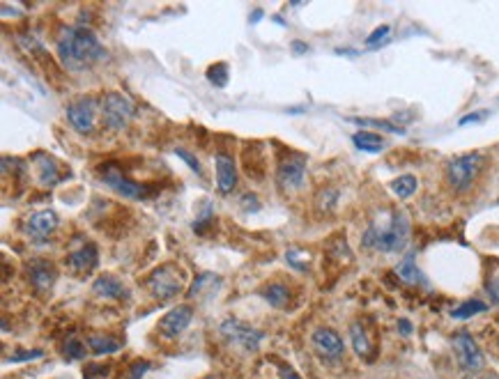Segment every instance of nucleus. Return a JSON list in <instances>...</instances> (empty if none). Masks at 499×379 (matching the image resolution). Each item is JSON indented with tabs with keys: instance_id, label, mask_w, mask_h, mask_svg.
Here are the masks:
<instances>
[{
	"instance_id": "1",
	"label": "nucleus",
	"mask_w": 499,
	"mask_h": 379,
	"mask_svg": "<svg viewBox=\"0 0 499 379\" xmlns=\"http://www.w3.org/2000/svg\"><path fill=\"white\" fill-rule=\"evenodd\" d=\"M410 242V218L403 209H382L364 230L362 246L377 253H401Z\"/></svg>"
},
{
	"instance_id": "2",
	"label": "nucleus",
	"mask_w": 499,
	"mask_h": 379,
	"mask_svg": "<svg viewBox=\"0 0 499 379\" xmlns=\"http://www.w3.org/2000/svg\"><path fill=\"white\" fill-rule=\"evenodd\" d=\"M55 49H58V58L62 62V67L69 71L90 69L92 64H97L106 58V49L99 44L97 35L92 33L90 28H83V25L62 30Z\"/></svg>"
},
{
	"instance_id": "3",
	"label": "nucleus",
	"mask_w": 499,
	"mask_h": 379,
	"mask_svg": "<svg viewBox=\"0 0 499 379\" xmlns=\"http://www.w3.org/2000/svg\"><path fill=\"white\" fill-rule=\"evenodd\" d=\"M486 165V156L481 152H467L447 163V182L456 193H465L474 187Z\"/></svg>"
},
{
	"instance_id": "4",
	"label": "nucleus",
	"mask_w": 499,
	"mask_h": 379,
	"mask_svg": "<svg viewBox=\"0 0 499 379\" xmlns=\"http://www.w3.org/2000/svg\"><path fill=\"white\" fill-rule=\"evenodd\" d=\"M147 290L154 299L159 301H168L173 297H178V294L184 290V272L180 269L178 264L173 262H166L161 267H156V269L147 276Z\"/></svg>"
},
{
	"instance_id": "5",
	"label": "nucleus",
	"mask_w": 499,
	"mask_h": 379,
	"mask_svg": "<svg viewBox=\"0 0 499 379\" xmlns=\"http://www.w3.org/2000/svg\"><path fill=\"white\" fill-rule=\"evenodd\" d=\"M136 106L122 92H106L101 99V119L110 132H120L129 124V119L134 117Z\"/></svg>"
},
{
	"instance_id": "6",
	"label": "nucleus",
	"mask_w": 499,
	"mask_h": 379,
	"mask_svg": "<svg viewBox=\"0 0 499 379\" xmlns=\"http://www.w3.org/2000/svg\"><path fill=\"white\" fill-rule=\"evenodd\" d=\"M99 173H101V182H104L110 191H115L117 196L129 198V200H143V198L150 196V187H145V184L127 177V175L120 170L115 163L101 165Z\"/></svg>"
},
{
	"instance_id": "7",
	"label": "nucleus",
	"mask_w": 499,
	"mask_h": 379,
	"mask_svg": "<svg viewBox=\"0 0 499 379\" xmlns=\"http://www.w3.org/2000/svg\"><path fill=\"white\" fill-rule=\"evenodd\" d=\"M97 113H101V101L95 97H79L67 106V119L74 132H79V134L95 132Z\"/></svg>"
},
{
	"instance_id": "8",
	"label": "nucleus",
	"mask_w": 499,
	"mask_h": 379,
	"mask_svg": "<svg viewBox=\"0 0 499 379\" xmlns=\"http://www.w3.org/2000/svg\"><path fill=\"white\" fill-rule=\"evenodd\" d=\"M219 331L230 345L242 347V349H246V352H253V349H258L260 340L265 338L263 331H258L251 325H244V322H239L235 317H228V320L221 322Z\"/></svg>"
},
{
	"instance_id": "9",
	"label": "nucleus",
	"mask_w": 499,
	"mask_h": 379,
	"mask_svg": "<svg viewBox=\"0 0 499 379\" xmlns=\"http://www.w3.org/2000/svg\"><path fill=\"white\" fill-rule=\"evenodd\" d=\"M451 345H454V354H456L458 363H460L463 371H467V373L483 371L486 356L481 352V347L476 345V340L469 336L467 331H458V334L451 338Z\"/></svg>"
},
{
	"instance_id": "10",
	"label": "nucleus",
	"mask_w": 499,
	"mask_h": 379,
	"mask_svg": "<svg viewBox=\"0 0 499 379\" xmlns=\"http://www.w3.org/2000/svg\"><path fill=\"white\" fill-rule=\"evenodd\" d=\"M304 177H306V159L299 154L290 156V159H283L276 168V184L285 191H297L304 187Z\"/></svg>"
},
{
	"instance_id": "11",
	"label": "nucleus",
	"mask_w": 499,
	"mask_h": 379,
	"mask_svg": "<svg viewBox=\"0 0 499 379\" xmlns=\"http://www.w3.org/2000/svg\"><path fill=\"white\" fill-rule=\"evenodd\" d=\"M311 345L313 349L322 356V358H340L345 352L343 338H340L334 329L329 327H320L311 334Z\"/></svg>"
},
{
	"instance_id": "12",
	"label": "nucleus",
	"mask_w": 499,
	"mask_h": 379,
	"mask_svg": "<svg viewBox=\"0 0 499 379\" xmlns=\"http://www.w3.org/2000/svg\"><path fill=\"white\" fill-rule=\"evenodd\" d=\"M55 228H58V214L51 211V209L35 211V214H30L25 218V235L37 244L46 242Z\"/></svg>"
},
{
	"instance_id": "13",
	"label": "nucleus",
	"mask_w": 499,
	"mask_h": 379,
	"mask_svg": "<svg viewBox=\"0 0 499 379\" xmlns=\"http://www.w3.org/2000/svg\"><path fill=\"white\" fill-rule=\"evenodd\" d=\"M193 317V308L182 303V306H175L173 310H168L159 322V334L164 338H178L180 334H184V329L189 327V322Z\"/></svg>"
},
{
	"instance_id": "14",
	"label": "nucleus",
	"mask_w": 499,
	"mask_h": 379,
	"mask_svg": "<svg viewBox=\"0 0 499 379\" xmlns=\"http://www.w3.org/2000/svg\"><path fill=\"white\" fill-rule=\"evenodd\" d=\"M99 262V251L92 242H83L76 251L67 255V267L74 274H90Z\"/></svg>"
},
{
	"instance_id": "15",
	"label": "nucleus",
	"mask_w": 499,
	"mask_h": 379,
	"mask_svg": "<svg viewBox=\"0 0 499 379\" xmlns=\"http://www.w3.org/2000/svg\"><path fill=\"white\" fill-rule=\"evenodd\" d=\"M55 279H58V269L49 260H33L28 262V281L37 292H46L53 288Z\"/></svg>"
},
{
	"instance_id": "16",
	"label": "nucleus",
	"mask_w": 499,
	"mask_h": 379,
	"mask_svg": "<svg viewBox=\"0 0 499 379\" xmlns=\"http://www.w3.org/2000/svg\"><path fill=\"white\" fill-rule=\"evenodd\" d=\"M214 168H217V187L221 193H233L237 187V165L235 159L226 152L214 154Z\"/></svg>"
},
{
	"instance_id": "17",
	"label": "nucleus",
	"mask_w": 499,
	"mask_h": 379,
	"mask_svg": "<svg viewBox=\"0 0 499 379\" xmlns=\"http://www.w3.org/2000/svg\"><path fill=\"white\" fill-rule=\"evenodd\" d=\"M242 165H244V173L248 175V177L260 182L265 177V170H267L263 147L258 143H248L242 152Z\"/></svg>"
},
{
	"instance_id": "18",
	"label": "nucleus",
	"mask_w": 499,
	"mask_h": 379,
	"mask_svg": "<svg viewBox=\"0 0 499 379\" xmlns=\"http://www.w3.org/2000/svg\"><path fill=\"white\" fill-rule=\"evenodd\" d=\"M92 292L101 299H113V301H122L129 297L127 288L122 285V281L115 279L113 274H101L99 279L92 283Z\"/></svg>"
},
{
	"instance_id": "19",
	"label": "nucleus",
	"mask_w": 499,
	"mask_h": 379,
	"mask_svg": "<svg viewBox=\"0 0 499 379\" xmlns=\"http://www.w3.org/2000/svg\"><path fill=\"white\" fill-rule=\"evenodd\" d=\"M37 180L46 187H55L62 180V170H60V161H55L53 156L40 154L37 159Z\"/></svg>"
},
{
	"instance_id": "20",
	"label": "nucleus",
	"mask_w": 499,
	"mask_h": 379,
	"mask_svg": "<svg viewBox=\"0 0 499 379\" xmlns=\"http://www.w3.org/2000/svg\"><path fill=\"white\" fill-rule=\"evenodd\" d=\"M396 276L403 281V283H408V285H426V276H423V272L417 267V262H414V255L408 253L403 257V260L398 262V267H396Z\"/></svg>"
},
{
	"instance_id": "21",
	"label": "nucleus",
	"mask_w": 499,
	"mask_h": 379,
	"mask_svg": "<svg viewBox=\"0 0 499 379\" xmlns=\"http://www.w3.org/2000/svg\"><path fill=\"white\" fill-rule=\"evenodd\" d=\"M350 338H352V347H355V352L359 356H362V358H373L375 345H373L371 336H368V331L362 325H359V322L350 327Z\"/></svg>"
},
{
	"instance_id": "22",
	"label": "nucleus",
	"mask_w": 499,
	"mask_h": 379,
	"mask_svg": "<svg viewBox=\"0 0 499 379\" xmlns=\"http://www.w3.org/2000/svg\"><path fill=\"white\" fill-rule=\"evenodd\" d=\"M352 143L359 147L362 152H371V154H377L382 152L386 147V141L380 136V134H373V132H357L352 136Z\"/></svg>"
},
{
	"instance_id": "23",
	"label": "nucleus",
	"mask_w": 499,
	"mask_h": 379,
	"mask_svg": "<svg viewBox=\"0 0 499 379\" xmlns=\"http://www.w3.org/2000/svg\"><path fill=\"white\" fill-rule=\"evenodd\" d=\"M260 297L270 303V306L283 308L290 299V290L285 288L283 283H270V285H265V288H260Z\"/></svg>"
},
{
	"instance_id": "24",
	"label": "nucleus",
	"mask_w": 499,
	"mask_h": 379,
	"mask_svg": "<svg viewBox=\"0 0 499 379\" xmlns=\"http://www.w3.org/2000/svg\"><path fill=\"white\" fill-rule=\"evenodd\" d=\"M88 347L92 354L104 356V354H115L122 347V343L110 336H88Z\"/></svg>"
},
{
	"instance_id": "25",
	"label": "nucleus",
	"mask_w": 499,
	"mask_h": 379,
	"mask_svg": "<svg viewBox=\"0 0 499 379\" xmlns=\"http://www.w3.org/2000/svg\"><path fill=\"white\" fill-rule=\"evenodd\" d=\"M488 306L483 301H478V299H469L465 303H460L458 308L451 310V317L454 320H469V317H476V315H481V313H486Z\"/></svg>"
},
{
	"instance_id": "26",
	"label": "nucleus",
	"mask_w": 499,
	"mask_h": 379,
	"mask_svg": "<svg viewBox=\"0 0 499 379\" xmlns=\"http://www.w3.org/2000/svg\"><path fill=\"white\" fill-rule=\"evenodd\" d=\"M338 198H340L338 189H334V187L322 189L316 196V207H318L320 214H329V211H334V207L338 205Z\"/></svg>"
},
{
	"instance_id": "27",
	"label": "nucleus",
	"mask_w": 499,
	"mask_h": 379,
	"mask_svg": "<svg viewBox=\"0 0 499 379\" xmlns=\"http://www.w3.org/2000/svg\"><path fill=\"white\" fill-rule=\"evenodd\" d=\"M419 189V182H417V177H414V175H403V177H396L394 182H391V191L396 193V196L398 198H410V196H414V191Z\"/></svg>"
},
{
	"instance_id": "28",
	"label": "nucleus",
	"mask_w": 499,
	"mask_h": 379,
	"mask_svg": "<svg viewBox=\"0 0 499 379\" xmlns=\"http://www.w3.org/2000/svg\"><path fill=\"white\" fill-rule=\"evenodd\" d=\"M207 78L210 83H214L217 88H226L228 86V64L226 62H217L207 69Z\"/></svg>"
},
{
	"instance_id": "29",
	"label": "nucleus",
	"mask_w": 499,
	"mask_h": 379,
	"mask_svg": "<svg viewBox=\"0 0 499 379\" xmlns=\"http://www.w3.org/2000/svg\"><path fill=\"white\" fill-rule=\"evenodd\" d=\"M352 122L355 124H371V127H377V129H382V132H389V134H398V136H403L405 134V129L403 127H396V124H391V122H386V119H362V117H352Z\"/></svg>"
},
{
	"instance_id": "30",
	"label": "nucleus",
	"mask_w": 499,
	"mask_h": 379,
	"mask_svg": "<svg viewBox=\"0 0 499 379\" xmlns=\"http://www.w3.org/2000/svg\"><path fill=\"white\" fill-rule=\"evenodd\" d=\"M207 285H221V281L217 279L214 274H200L196 283L191 285V292H189V297H198V294H202L207 290Z\"/></svg>"
},
{
	"instance_id": "31",
	"label": "nucleus",
	"mask_w": 499,
	"mask_h": 379,
	"mask_svg": "<svg viewBox=\"0 0 499 379\" xmlns=\"http://www.w3.org/2000/svg\"><path fill=\"white\" fill-rule=\"evenodd\" d=\"M212 218H214V209H212V202L205 200L202 202V209H200L198 218L193 221V230H196V233H205V226L212 223Z\"/></svg>"
},
{
	"instance_id": "32",
	"label": "nucleus",
	"mask_w": 499,
	"mask_h": 379,
	"mask_svg": "<svg viewBox=\"0 0 499 379\" xmlns=\"http://www.w3.org/2000/svg\"><path fill=\"white\" fill-rule=\"evenodd\" d=\"M42 349H28V352H14L12 356H5V363H21V361H33V358H42Z\"/></svg>"
},
{
	"instance_id": "33",
	"label": "nucleus",
	"mask_w": 499,
	"mask_h": 379,
	"mask_svg": "<svg viewBox=\"0 0 499 379\" xmlns=\"http://www.w3.org/2000/svg\"><path fill=\"white\" fill-rule=\"evenodd\" d=\"M64 356L69 358V361H76V358H83L86 356V347H83L79 340H67V345H64Z\"/></svg>"
},
{
	"instance_id": "34",
	"label": "nucleus",
	"mask_w": 499,
	"mask_h": 379,
	"mask_svg": "<svg viewBox=\"0 0 499 379\" xmlns=\"http://www.w3.org/2000/svg\"><path fill=\"white\" fill-rule=\"evenodd\" d=\"M391 28L389 25H380L375 28V30L366 37V46H380V42H386V37H389Z\"/></svg>"
},
{
	"instance_id": "35",
	"label": "nucleus",
	"mask_w": 499,
	"mask_h": 379,
	"mask_svg": "<svg viewBox=\"0 0 499 379\" xmlns=\"http://www.w3.org/2000/svg\"><path fill=\"white\" fill-rule=\"evenodd\" d=\"M285 257H288V262L294 267V269H299V272L306 269L309 260H311L309 253H304V251H288V255H285Z\"/></svg>"
},
{
	"instance_id": "36",
	"label": "nucleus",
	"mask_w": 499,
	"mask_h": 379,
	"mask_svg": "<svg viewBox=\"0 0 499 379\" xmlns=\"http://www.w3.org/2000/svg\"><path fill=\"white\" fill-rule=\"evenodd\" d=\"M486 290H488V294L493 297V301L499 306V272L488 274V279H486Z\"/></svg>"
},
{
	"instance_id": "37",
	"label": "nucleus",
	"mask_w": 499,
	"mask_h": 379,
	"mask_svg": "<svg viewBox=\"0 0 499 379\" xmlns=\"http://www.w3.org/2000/svg\"><path fill=\"white\" fill-rule=\"evenodd\" d=\"M175 154H178V156H180V159H182L184 163H187V165H189V168H191V170H196L198 175L202 173V168H200V163H198V159H196V156H193L191 152H187V150H182V147H178V150H175Z\"/></svg>"
},
{
	"instance_id": "38",
	"label": "nucleus",
	"mask_w": 499,
	"mask_h": 379,
	"mask_svg": "<svg viewBox=\"0 0 499 379\" xmlns=\"http://www.w3.org/2000/svg\"><path fill=\"white\" fill-rule=\"evenodd\" d=\"M110 368L108 366H99V363H92V366H86V371H83V377L86 379H95V377H104L108 375Z\"/></svg>"
},
{
	"instance_id": "39",
	"label": "nucleus",
	"mask_w": 499,
	"mask_h": 379,
	"mask_svg": "<svg viewBox=\"0 0 499 379\" xmlns=\"http://www.w3.org/2000/svg\"><path fill=\"white\" fill-rule=\"evenodd\" d=\"M488 117V113H469L465 117H460V127H467V124H474V122H483V119Z\"/></svg>"
},
{
	"instance_id": "40",
	"label": "nucleus",
	"mask_w": 499,
	"mask_h": 379,
	"mask_svg": "<svg viewBox=\"0 0 499 379\" xmlns=\"http://www.w3.org/2000/svg\"><path fill=\"white\" fill-rule=\"evenodd\" d=\"M147 368H150V363H147V361H138V363H134V368H132V379H141V377H143V373L147 371Z\"/></svg>"
},
{
	"instance_id": "41",
	"label": "nucleus",
	"mask_w": 499,
	"mask_h": 379,
	"mask_svg": "<svg viewBox=\"0 0 499 379\" xmlns=\"http://www.w3.org/2000/svg\"><path fill=\"white\" fill-rule=\"evenodd\" d=\"M242 205H244V209H253V211L260 209V202H258L256 196H244L242 198Z\"/></svg>"
},
{
	"instance_id": "42",
	"label": "nucleus",
	"mask_w": 499,
	"mask_h": 379,
	"mask_svg": "<svg viewBox=\"0 0 499 379\" xmlns=\"http://www.w3.org/2000/svg\"><path fill=\"white\" fill-rule=\"evenodd\" d=\"M281 377L283 379H302L297 373H294V368H290V366H281Z\"/></svg>"
},
{
	"instance_id": "43",
	"label": "nucleus",
	"mask_w": 499,
	"mask_h": 379,
	"mask_svg": "<svg viewBox=\"0 0 499 379\" xmlns=\"http://www.w3.org/2000/svg\"><path fill=\"white\" fill-rule=\"evenodd\" d=\"M398 329H401V334H403V336H410V334H412V325H410V320H398Z\"/></svg>"
},
{
	"instance_id": "44",
	"label": "nucleus",
	"mask_w": 499,
	"mask_h": 379,
	"mask_svg": "<svg viewBox=\"0 0 499 379\" xmlns=\"http://www.w3.org/2000/svg\"><path fill=\"white\" fill-rule=\"evenodd\" d=\"M292 49L297 51V53H306V51H309V46L304 44V42H292Z\"/></svg>"
},
{
	"instance_id": "45",
	"label": "nucleus",
	"mask_w": 499,
	"mask_h": 379,
	"mask_svg": "<svg viewBox=\"0 0 499 379\" xmlns=\"http://www.w3.org/2000/svg\"><path fill=\"white\" fill-rule=\"evenodd\" d=\"M263 16V12H260V9H258V12H253V23L258 21V18H260Z\"/></svg>"
}]
</instances>
